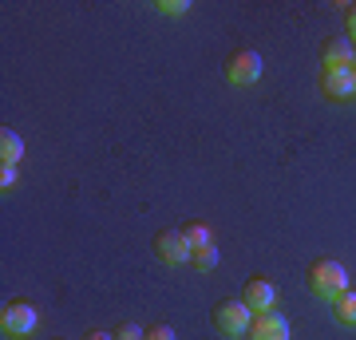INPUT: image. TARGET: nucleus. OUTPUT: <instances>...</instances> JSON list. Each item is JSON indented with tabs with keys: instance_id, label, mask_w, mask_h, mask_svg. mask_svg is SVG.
I'll return each instance as SVG.
<instances>
[{
	"instance_id": "19",
	"label": "nucleus",
	"mask_w": 356,
	"mask_h": 340,
	"mask_svg": "<svg viewBox=\"0 0 356 340\" xmlns=\"http://www.w3.org/2000/svg\"><path fill=\"white\" fill-rule=\"evenodd\" d=\"M83 340H115V332H88Z\"/></svg>"
},
{
	"instance_id": "16",
	"label": "nucleus",
	"mask_w": 356,
	"mask_h": 340,
	"mask_svg": "<svg viewBox=\"0 0 356 340\" xmlns=\"http://www.w3.org/2000/svg\"><path fill=\"white\" fill-rule=\"evenodd\" d=\"M147 340H178V337L170 325H154V328H147Z\"/></svg>"
},
{
	"instance_id": "4",
	"label": "nucleus",
	"mask_w": 356,
	"mask_h": 340,
	"mask_svg": "<svg viewBox=\"0 0 356 340\" xmlns=\"http://www.w3.org/2000/svg\"><path fill=\"white\" fill-rule=\"evenodd\" d=\"M40 321V309L28 301H8L0 309V332L4 337H28Z\"/></svg>"
},
{
	"instance_id": "8",
	"label": "nucleus",
	"mask_w": 356,
	"mask_h": 340,
	"mask_svg": "<svg viewBox=\"0 0 356 340\" xmlns=\"http://www.w3.org/2000/svg\"><path fill=\"white\" fill-rule=\"evenodd\" d=\"M321 91H325L329 99H348V95H356L353 67H325V72H321Z\"/></svg>"
},
{
	"instance_id": "10",
	"label": "nucleus",
	"mask_w": 356,
	"mask_h": 340,
	"mask_svg": "<svg viewBox=\"0 0 356 340\" xmlns=\"http://www.w3.org/2000/svg\"><path fill=\"white\" fill-rule=\"evenodd\" d=\"M20 154H24V139L16 135V131H0V163H8V166H16L20 163Z\"/></svg>"
},
{
	"instance_id": "2",
	"label": "nucleus",
	"mask_w": 356,
	"mask_h": 340,
	"mask_svg": "<svg viewBox=\"0 0 356 340\" xmlns=\"http://www.w3.org/2000/svg\"><path fill=\"white\" fill-rule=\"evenodd\" d=\"M250 325H254V313H250V305L245 301H222L214 309V328L222 332V337H245L250 332Z\"/></svg>"
},
{
	"instance_id": "13",
	"label": "nucleus",
	"mask_w": 356,
	"mask_h": 340,
	"mask_svg": "<svg viewBox=\"0 0 356 340\" xmlns=\"http://www.w3.org/2000/svg\"><path fill=\"white\" fill-rule=\"evenodd\" d=\"M182 238L191 241V250H194V245H210L214 234H210V226H202V222H191V226H182Z\"/></svg>"
},
{
	"instance_id": "12",
	"label": "nucleus",
	"mask_w": 356,
	"mask_h": 340,
	"mask_svg": "<svg viewBox=\"0 0 356 340\" xmlns=\"http://www.w3.org/2000/svg\"><path fill=\"white\" fill-rule=\"evenodd\" d=\"M191 265H194V269H202V273H210V269L218 265V245H214V241H210V245H194V250H191Z\"/></svg>"
},
{
	"instance_id": "15",
	"label": "nucleus",
	"mask_w": 356,
	"mask_h": 340,
	"mask_svg": "<svg viewBox=\"0 0 356 340\" xmlns=\"http://www.w3.org/2000/svg\"><path fill=\"white\" fill-rule=\"evenodd\" d=\"M115 340H147V332H143L139 325H131V321H127V325L115 328Z\"/></svg>"
},
{
	"instance_id": "3",
	"label": "nucleus",
	"mask_w": 356,
	"mask_h": 340,
	"mask_svg": "<svg viewBox=\"0 0 356 340\" xmlns=\"http://www.w3.org/2000/svg\"><path fill=\"white\" fill-rule=\"evenodd\" d=\"M261 67H266V63H261V56H257L254 48H238L226 60V79L234 88H250V83L261 79Z\"/></svg>"
},
{
	"instance_id": "5",
	"label": "nucleus",
	"mask_w": 356,
	"mask_h": 340,
	"mask_svg": "<svg viewBox=\"0 0 356 340\" xmlns=\"http://www.w3.org/2000/svg\"><path fill=\"white\" fill-rule=\"evenodd\" d=\"M154 253H159V261H166V265H186L191 261V241L182 238V229H163V234L154 238Z\"/></svg>"
},
{
	"instance_id": "9",
	"label": "nucleus",
	"mask_w": 356,
	"mask_h": 340,
	"mask_svg": "<svg viewBox=\"0 0 356 340\" xmlns=\"http://www.w3.org/2000/svg\"><path fill=\"white\" fill-rule=\"evenodd\" d=\"M321 63L325 67H353L356 63V44L348 36H329L321 44Z\"/></svg>"
},
{
	"instance_id": "6",
	"label": "nucleus",
	"mask_w": 356,
	"mask_h": 340,
	"mask_svg": "<svg viewBox=\"0 0 356 340\" xmlns=\"http://www.w3.org/2000/svg\"><path fill=\"white\" fill-rule=\"evenodd\" d=\"M245 337H250V340H289L293 332H289V321L269 309V313H257L254 316V325H250Z\"/></svg>"
},
{
	"instance_id": "17",
	"label": "nucleus",
	"mask_w": 356,
	"mask_h": 340,
	"mask_svg": "<svg viewBox=\"0 0 356 340\" xmlns=\"http://www.w3.org/2000/svg\"><path fill=\"white\" fill-rule=\"evenodd\" d=\"M0 186H4V190H13V186H16V166L0 163Z\"/></svg>"
},
{
	"instance_id": "20",
	"label": "nucleus",
	"mask_w": 356,
	"mask_h": 340,
	"mask_svg": "<svg viewBox=\"0 0 356 340\" xmlns=\"http://www.w3.org/2000/svg\"><path fill=\"white\" fill-rule=\"evenodd\" d=\"M353 79H356V63H353Z\"/></svg>"
},
{
	"instance_id": "1",
	"label": "nucleus",
	"mask_w": 356,
	"mask_h": 340,
	"mask_svg": "<svg viewBox=\"0 0 356 340\" xmlns=\"http://www.w3.org/2000/svg\"><path fill=\"white\" fill-rule=\"evenodd\" d=\"M309 289L317 293L321 301H337L341 293H348V269L332 257H321L309 269Z\"/></svg>"
},
{
	"instance_id": "18",
	"label": "nucleus",
	"mask_w": 356,
	"mask_h": 340,
	"mask_svg": "<svg viewBox=\"0 0 356 340\" xmlns=\"http://www.w3.org/2000/svg\"><path fill=\"white\" fill-rule=\"evenodd\" d=\"M344 24H348V40L356 44V4H348V16H344Z\"/></svg>"
},
{
	"instance_id": "14",
	"label": "nucleus",
	"mask_w": 356,
	"mask_h": 340,
	"mask_svg": "<svg viewBox=\"0 0 356 340\" xmlns=\"http://www.w3.org/2000/svg\"><path fill=\"white\" fill-rule=\"evenodd\" d=\"M159 13L163 16H182V13H191V4H186V0H159Z\"/></svg>"
},
{
	"instance_id": "7",
	"label": "nucleus",
	"mask_w": 356,
	"mask_h": 340,
	"mask_svg": "<svg viewBox=\"0 0 356 340\" xmlns=\"http://www.w3.org/2000/svg\"><path fill=\"white\" fill-rule=\"evenodd\" d=\"M242 301L250 305V313H269V309H273V305H277V289H273V285H269L266 277H250L245 281V289H242Z\"/></svg>"
},
{
	"instance_id": "11",
	"label": "nucleus",
	"mask_w": 356,
	"mask_h": 340,
	"mask_svg": "<svg viewBox=\"0 0 356 340\" xmlns=\"http://www.w3.org/2000/svg\"><path fill=\"white\" fill-rule=\"evenodd\" d=\"M332 316L341 321V325H356V293H341L337 301H332Z\"/></svg>"
}]
</instances>
